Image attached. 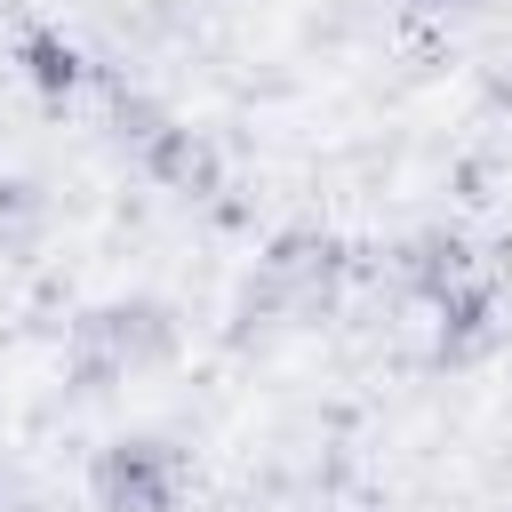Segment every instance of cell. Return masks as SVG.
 I'll return each mask as SVG.
<instances>
[{"label":"cell","mask_w":512,"mask_h":512,"mask_svg":"<svg viewBox=\"0 0 512 512\" xmlns=\"http://www.w3.org/2000/svg\"><path fill=\"white\" fill-rule=\"evenodd\" d=\"M176 312L160 296H112V304H88L64 336V376L72 392H112L128 376H152L176 360Z\"/></svg>","instance_id":"1"},{"label":"cell","mask_w":512,"mask_h":512,"mask_svg":"<svg viewBox=\"0 0 512 512\" xmlns=\"http://www.w3.org/2000/svg\"><path fill=\"white\" fill-rule=\"evenodd\" d=\"M344 272H352V256L328 232H280L240 280V320L248 328H312L336 312Z\"/></svg>","instance_id":"2"},{"label":"cell","mask_w":512,"mask_h":512,"mask_svg":"<svg viewBox=\"0 0 512 512\" xmlns=\"http://www.w3.org/2000/svg\"><path fill=\"white\" fill-rule=\"evenodd\" d=\"M88 496H96V512H176L184 504V456L160 432H120L96 448Z\"/></svg>","instance_id":"3"},{"label":"cell","mask_w":512,"mask_h":512,"mask_svg":"<svg viewBox=\"0 0 512 512\" xmlns=\"http://www.w3.org/2000/svg\"><path fill=\"white\" fill-rule=\"evenodd\" d=\"M136 160H144V176H152L160 192H184V200H216V192H224V152H216V136L192 128V120H160V128L136 144Z\"/></svg>","instance_id":"4"},{"label":"cell","mask_w":512,"mask_h":512,"mask_svg":"<svg viewBox=\"0 0 512 512\" xmlns=\"http://www.w3.org/2000/svg\"><path fill=\"white\" fill-rule=\"evenodd\" d=\"M424 312H432V352H440V360H480V352L496 344L504 296H496V280L480 272V280L448 288V296H440V304H424Z\"/></svg>","instance_id":"5"},{"label":"cell","mask_w":512,"mask_h":512,"mask_svg":"<svg viewBox=\"0 0 512 512\" xmlns=\"http://www.w3.org/2000/svg\"><path fill=\"white\" fill-rule=\"evenodd\" d=\"M488 264L472 256V240L464 232H416L408 248H400V288L416 296V304H440L448 288H464V280H480Z\"/></svg>","instance_id":"6"},{"label":"cell","mask_w":512,"mask_h":512,"mask_svg":"<svg viewBox=\"0 0 512 512\" xmlns=\"http://www.w3.org/2000/svg\"><path fill=\"white\" fill-rule=\"evenodd\" d=\"M16 72L48 96V104H64L72 88H80V48L64 40V32H48V24H32L24 40H16Z\"/></svg>","instance_id":"7"},{"label":"cell","mask_w":512,"mask_h":512,"mask_svg":"<svg viewBox=\"0 0 512 512\" xmlns=\"http://www.w3.org/2000/svg\"><path fill=\"white\" fill-rule=\"evenodd\" d=\"M40 224H48V192H40L32 176H0V256L32 248Z\"/></svg>","instance_id":"8"},{"label":"cell","mask_w":512,"mask_h":512,"mask_svg":"<svg viewBox=\"0 0 512 512\" xmlns=\"http://www.w3.org/2000/svg\"><path fill=\"white\" fill-rule=\"evenodd\" d=\"M400 8H416V16H472V8H488V0H400Z\"/></svg>","instance_id":"9"}]
</instances>
